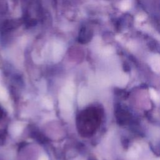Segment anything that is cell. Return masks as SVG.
Returning <instances> with one entry per match:
<instances>
[{
    "label": "cell",
    "instance_id": "2",
    "mask_svg": "<svg viewBox=\"0 0 160 160\" xmlns=\"http://www.w3.org/2000/svg\"><path fill=\"white\" fill-rule=\"evenodd\" d=\"M19 24L20 23L19 21H15V20L6 21L2 23L1 29L2 31V32H7L16 28Z\"/></svg>",
    "mask_w": 160,
    "mask_h": 160
},
{
    "label": "cell",
    "instance_id": "3",
    "mask_svg": "<svg viewBox=\"0 0 160 160\" xmlns=\"http://www.w3.org/2000/svg\"><path fill=\"white\" fill-rule=\"evenodd\" d=\"M90 33L88 31V29L86 28H82L81 30V31L79 33V37H78V41L80 42L84 43L86 42L88 39H89V37Z\"/></svg>",
    "mask_w": 160,
    "mask_h": 160
},
{
    "label": "cell",
    "instance_id": "5",
    "mask_svg": "<svg viewBox=\"0 0 160 160\" xmlns=\"http://www.w3.org/2000/svg\"><path fill=\"white\" fill-rule=\"evenodd\" d=\"M4 115V110L2 109V108L0 106V119L2 118L3 117V116Z\"/></svg>",
    "mask_w": 160,
    "mask_h": 160
},
{
    "label": "cell",
    "instance_id": "1",
    "mask_svg": "<svg viewBox=\"0 0 160 160\" xmlns=\"http://www.w3.org/2000/svg\"><path fill=\"white\" fill-rule=\"evenodd\" d=\"M102 116V111L96 106H89L78 113L77 123L83 129H92L101 122Z\"/></svg>",
    "mask_w": 160,
    "mask_h": 160
},
{
    "label": "cell",
    "instance_id": "4",
    "mask_svg": "<svg viewBox=\"0 0 160 160\" xmlns=\"http://www.w3.org/2000/svg\"><path fill=\"white\" fill-rule=\"evenodd\" d=\"M38 160H49V159L46 155H42L39 157Z\"/></svg>",
    "mask_w": 160,
    "mask_h": 160
}]
</instances>
